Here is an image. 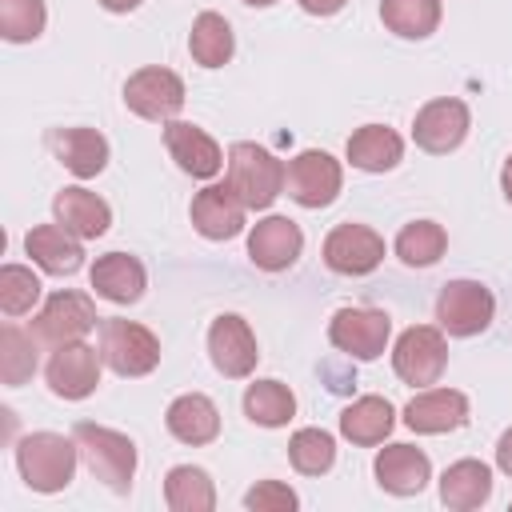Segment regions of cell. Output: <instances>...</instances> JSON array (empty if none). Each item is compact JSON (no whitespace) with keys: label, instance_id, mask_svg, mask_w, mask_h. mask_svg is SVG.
I'll return each instance as SVG.
<instances>
[{"label":"cell","instance_id":"1","mask_svg":"<svg viewBox=\"0 0 512 512\" xmlns=\"http://www.w3.org/2000/svg\"><path fill=\"white\" fill-rule=\"evenodd\" d=\"M76 460H80V448L72 436H60V432H28L20 444H16V468H20V480L32 488V492H64L76 476Z\"/></svg>","mask_w":512,"mask_h":512},{"label":"cell","instance_id":"2","mask_svg":"<svg viewBox=\"0 0 512 512\" xmlns=\"http://www.w3.org/2000/svg\"><path fill=\"white\" fill-rule=\"evenodd\" d=\"M72 440L80 448L84 468L96 480H104L120 496L132 488V476H136V444L124 432L104 428V424H92V420H76L72 424Z\"/></svg>","mask_w":512,"mask_h":512},{"label":"cell","instance_id":"3","mask_svg":"<svg viewBox=\"0 0 512 512\" xmlns=\"http://www.w3.org/2000/svg\"><path fill=\"white\" fill-rule=\"evenodd\" d=\"M284 176L288 168L260 144L252 140H236L228 148V184L236 188V196L244 200L248 212L272 208V200L284 192Z\"/></svg>","mask_w":512,"mask_h":512},{"label":"cell","instance_id":"4","mask_svg":"<svg viewBox=\"0 0 512 512\" xmlns=\"http://www.w3.org/2000/svg\"><path fill=\"white\" fill-rule=\"evenodd\" d=\"M100 360L116 376H148L160 364V340L136 320H100Z\"/></svg>","mask_w":512,"mask_h":512},{"label":"cell","instance_id":"5","mask_svg":"<svg viewBox=\"0 0 512 512\" xmlns=\"http://www.w3.org/2000/svg\"><path fill=\"white\" fill-rule=\"evenodd\" d=\"M448 364V344H444V332L432 328V324H412L400 332L396 348H392V368L404 384L412 388H428L440 380Z\"/></svg>","mask_w":512,"mask_h":512},{"label":"cell","instance_id":"6","mask_svg":"<svg viewBox=\"0 0 512 512\" xmlns=\"http://www.w3.org/2000/svg\"><path fill=\"white\" fill-rule=\"evenodd\" d=\"M496 296L480 280H448L436 296V320L448 336H476L492 324Z\"/></svg>","mask_w":512,"mask_h":512},{"label":"cell","instance_id":"7","mask_svg":"<svg viewBox=\"0 0 512 512\" xmlns=\"http://www.w3.org/2000/svg\"><path fill=\"white\" fill-rule=\"evenodd\" d=\"M96 320H100L96 304L84 292H52L44 300V308L36 312V320H32V336L48 348H60V344L84 340L96 328Z\"/></svg>","mask_w":512,"mask_h":512},{"label":"cell","instance_id":"8","mask_svg":"<svg viewBox=\"0 0 512 512\" xmlns=\"http://www.w3.org/2000/svg\"><path fill=\"white\" fill-rule=\"evenodd\" d=\"M124 104H128L140 120L168 124V120H176V112L184 108V80H180L172 68L148 64V68H140V72L128 76V84H124Z\"/></svg>","mask_w":512,"mask_h":512},{"label":"cell","instance_id":"9","mask_svg":"<svg viewBox=\"0 0 512 512\" xmlns=\"http://www.w3.org/2000/svg\"><path fill=\"white\" fill-rule=\"evenodd\" d=\"M340 184H344L340 160H332V156L320 152V148H304L300 156L288 160L284 188H288V196H292L300 208H328V204L340 196Z\"/></svg>","mask_w":512,"mask_h":512},{"label":"cell","instance_id":"10","mask_svg":"<svg viewBox=\"0 0 512 512\" xmlns=\"http://www.w3.org/2000/svg\"><path fill=\"white\" fill-rule=\"evenodd\" d=\"M392 320L380 308H340L328 320V340L352 360H376L388 348Z\"/></svg>","mask_w":512,"mask_h":512},{"label":"cell","instance_id":"11","mask_svg":"<svg viewBox=\"0 0 512 512\" xmlns=\"http://www.w3.org/2000/svg\"><path fill=\"white\" fill-rule=\"evenodd\" d=\"M468 124H472L468 104L456 100V96H440V100H428V104L416 112V120H412V140H416V148H424V152H432V156H444V152H452V148L464 144Z\"/></svg>","mask_w":512,"mask_h":512},{"label":"cell","instance_id":"12","mask_svg":"<svg viewBox=\"0 0 512 512\" xmlns=\"http://www.w3.org/2000/svg\"><path fill=\"white\" fill-rule=\"evenodd\" d=\"M208 356H212V368L220 376L244 380L260 360V348H256V336H252L248 320L236 316V312L216 316L212 328H208Z\"/></svg>","mask_w":512,"mask_h":512},{"label":"cell","instance_id":"13","mask_svg":"<svg viewBox=\"0 0 512 512\" xmlns=\"http://www.w3.org/2000/svg\"><path fill=\"white\" fill-rule=\"evenodd\" d=\"M100 364H104L100 352L92 344H84V340L52 348V360L44 368L52 396H60V400H84V396H92L96 384H100Z\"/></svg>","mask_w":512,"mask_h":512},{"label":"cell","instance_id":"14","mask_svg":"<svg viewBox=\"0 0 512 512\" xmlns=\"http://www.w3.org/2000/svg\"><path fill=\"white\" fill-rule=\"evenodd\" d=\"M384 260V236L368 224H336L324 236V264L340 276H368Z\"/></svg>","mask_w":512,"mask_h":512},{"label":"cell","instance_id":"15","mask_svg":"<svg viewBox=\"0 0 512 512\" xmlns=\"http://www.w3.org/2000/svg\"><path fill=\"white\" fill-rule=\"evenodd\" d=\"M244 200L236 196V188L224 180V184H208L192 196V228L204 236V240H232L244 232Z\"/></svg>","mask_w":512,"mask_h":512},{"label":"cell","instance_id":"16","mask_svg":"<svg viewBox=\"0 0 512 512\" xmlns=\"http://www.w3.org/2000/svg\"><path fill=\"white\" fill-rule=\"evenodd\" d=\"M304 252V232L288 216H264L248 232V260L264 272H284L300 260Z\"/></svg>","mask_w":512,"mask_h":512},{"label":"cell","instance_id":"17","mask_svg":"<svg viewBox=\"0 0 512 512\" xmlns=\"http://www.w3.org/2000/svg\"><path fill=\"white\" fill-rule=\"evenodd\" d=\"M404 424L424 436L456 432L460 424H468V396L456 388H424L404 404Z\"/></svg>","mask_w":512,"mask_h":512},{"label":"cell","instance_id":"18","mask_svg":"<svg viewBox=\"0 0 512 512\" xmlns=\"http://www.w3.org/2000/svg\"><path fill=\"white\" fill-rule=\"evenodd\" d=\"M164 144H168L172 160L180 164V172H188V176H196V180H212V176L224 168L220 144H216L204 128H196V124H188V120H168V124H164Z\"/></svg>","mask_w":512,"mask_h":512},{"label":"cell","instance_id":"19","mask_svg":"<svg viewBox=\"0 0 512 512\" xmlns=\"http://www.w3.org/2000/svg\"><path fill=\"white\" fill-rule=\"evenodd\" d=\"M376 484L392 496H416L432 480V460L412 444H388L376 452Z\"/></svg>","mask_w":512,"mask_h":512},{"label":"cell","instance_id":"20","mask_svg":"<svg viewBox=\"0 0 512 512\" xmlns=\"http://www.w3.org/2000/svg\"><path fill=\"white\" fill-rule=\"evenodd\" d=\"M48 148L80 180L100 176L104 164H108V140L96 128H52L48 132Z\"/></svg>","mask_w":512,"mask_h":512},{"label":"cell","instance_id":"21","mask_svg":"<svg viewBox=\"0 0 512 512\" xmlns=\"http://www.w3.org/2000/svg\"><path fill=\"white\" fill-rule=\"evenodd\" d=\"M52 216H56V224H64V228H68L72 236H80V240H96V236H104L108 224H112L108 200H100V196L88 192V188H60L56 200H52Z\"/></svg>","mask_w":512,"mask_h":512},{"label":"cell","instance_id":"22","mask_svg":"<svg viewBox=\"0 0 512 512\" xmlns=\"http://www.w3.org/2000/svg\"><path fill=\"white\" fill-rule=\"evenodd\" d=\"M24 252L52 276H72L84 264V248L80 236H72L64 224H36L24 236Z\"/></svg>","mask_w":512,"mask_h":512},{"label":"cell","instance_id":"23","mask_svg":"<svg viewBox=\"0 0 512 512\" xmlns=\"http://www.w3.org/2000/svg\"><path fill=\"white\" fill-rule=\"evenodd\" d=\"M92 288L96 296L112 300V304H136L148 288V272L136 256L128 252H108L92 264Z\"/></svg>","mask_w":512,"mask_h":512},{"label":"cell","instance_id":"24","mask_svg":"<svg viewBox=\"0 0 512 512\" xmlns=\"http://www.w3.org/2000/svg\"><path fill=\"white\" fill-rule=\"evenodd\" d=\"M164 424H168V432L180 440V444H212L216 436H220V412H216V404L204 396V392H184V396H176L172 404H168V412H164Z\"/></svg>","mask_w":512,"mask_h":512},{"label":"cell","instance_id":"25","mask_svg":"<svg viewBox=\"0 0 512 512\" xmlns=\"http://www.w3.org/2000/svg\"><path fill=\"white\" fill-rule=\"evenodd\" d=\"M492 496V468L484 460H456L440 476V500L452 512H472Z\"/></svg>","mask_w":512,"mask_h":512},{"label":"cell","instance_id":"26","mask_svg":"<svg viewBox=\"0 0 512 512\" xmlns=\"http://www.w3.org/2000/svg\"><path fill=\"white\" fill-rule=\"evenodd\" d=\"M404 156V140L384 124H364L348 136V160L360 172H392Z\"/></svg>","mask_w":512,"mask_h":512},{"label":"cell","instance_id":"27","mask_svg":"<svg viewBox=\"0 0 512 512\" xmlns=\"http://www.w3.org/2000/svg\"><path fill=\"white\" fill-rule=\"evenodd\" d=\"M392 424H396V412H392V404H388L384 396H360V400H352V404L340 412V432H344V440L364 444V448L384 444V436L392 432Z\"/></svg>","mask_w":512,"mask_h":512},{"label":"cell","instance_id":"28","mask_svg":"<svg viewBox=\"0 0 512 512\" xmlns=\"http://www.w3.org/2000/svg\"><path fill=\"white\" fill-rule=\"evenodd\" d=\"M188 52L200 68H220L232 60L236 52V36H232V24L220 16V12H200L192 20V32H188Z\"/></svg>","mask_w":512,"mask_h":512},{"label":"cell","instance_id":"29","mask_svg":"<svg viewBox=\"0 0 512 512\" xmlns=\"http://www.w3.org/2000/svg\"><path fill=\"white\" fill-rule=\"evenodd\" d=\"M164 504L172 512H212L216 508V488L204 468L196 464H176L164 476Z\"/></svg>","mask_w":512,"mask_h":512},{"label":"cell","instance_id":"30","mask_svg":"<svg viewBox=\"0 0 512 512\" xmlns=\"http://www.w3.org/2000/svg\"><path fill=\"white\" fill-rule=\"evenodd\" d=\"M244 416L260 428H284L296 416V396L280 380H256L244 388Z\"/></svg>","mask_w":512,"mask_h":512},{"label":"cell","instance_id":"31","mask_svg":"<svg viewBox=\"0 0 512 512\" xmlns=\"http://www.w3.org/2000/svg\"><path fill=\"white\" fill-rule=\"evenodd\" d=\"M380 20L404 40H424L440 24V0H380Z\"/></svg>","mask_w":512,"mask_h":512},{"label":"cell","instance_id":"32","mask_svg":"<svg viewBox=\"0 0 512 512\" xmlns=\"http://www.w3.org/2000/svg\"><path fill=\"white\" fill-rule=\"evenodd\" d=\"M448 248V232L436 224V220H412L400 228L396 236V256L408 264V268H428L444 256Z\"/></svg>","mask_w":512,"mask_h":512},{"label":"cell","instance_id":"33","mask_svg":"<svg viewBox=\"0 0 512 512\" xmlns=\"http://www.w3.org/2000/svg\"><path fill=\"white\" fill-rule=\"evenodd\" d=\"M36 336L16 328V324H4L0 332V380L8 388H20L32 372H36Z\"/></svg>","mask_w":512,"mask_h":512},{"label":"cell","instance_id":"34","mask_svg":"<svg viewBox=\"0 0 512 512\" xmlns=\"http://www.w3.org/2000/svg\"><path fill=\"white\" fill-rule=\"evenodd\" d=\"M288 460L304 476H324L336 464V440L324 428H300L288 440Z\"/></svg>","mask_w":512,"mask_h":512},{"label":"cell","instance_id":"35","mask_svg":"<svg viewBox=\"0 0 512 512\" xmlns=\"http://www.w3.org/2000/svg\"><path fill=\"white\" fill-rule=\"evenodd\" d=\"M48 8L44 0H0V36L8 44H28L44 32Z\"/></svg>","mask_w":512,"mask_h":512},{"label":"cell","instance_id":"36","mask_svg":"<svg viewBox=\"0 0 512 512\" xmlns=\"http://www.w3.org/2000/svg\"><path fill=\"white\" fill-rule=\"evenodd\" d=\"M40 300V280L24 264H4L0 268V308L4 316H24Z\"/></svg>","mask_w":512,"mask_h":512},{"label":"cell","instance_id":"37","mask_svg":"<svg viewBox=\"0 0 512 512\" xmlns=\"http://www.w3.org/2000/svg\"><path fill=\"white\" fill-rule=\"evenodd\" d=\"M244 508H252V512H296L300 496L280 480H260L256 488L244 492Z\"/></svg>","mask_w":512,"mask_h":512},{"label":"cell","instance_id":"38","mask_svg":"<svg viewBox=\"0 0 512 512\" xmlns=\"http://www.w3.org/2000/svg\"><path fill=\"white\" fill-rule=\"evenodd\" d=\"M296 4H300L308 16H336L348 0H296Z\"/></svg>","mask_w":512,"mask_h":512},{"label":"cell","instance_id":"39","mask_svg":"<svg viewBox=\"0 0 512 512\" xmlns=\"http://www.w3.org/2000/svg\"><path fill=\"white\" fill-rule=\"evenodd\" d=\"M496 468H500L504 476H512V428L496 440Z\"/></svg>","mask_w":512,"mask_h":512},{"label":"cell","instance_id":"40","mask_svg":"<svg viewBox=\"0 0 512 512\" xmlns=\"http://www.w3.org/2000/svg\"><path fill=\"white\" fill-rule=\"evenodd\" d=\"M500 188H504V200L512 204V156H508L504 168H500Z\"/></svg>","mask_w":512,"mask_h":512},{"label":"cell","instance_id":"41","mask_svg":"<svg viewBox=\"0 0 512 512\" xmlns=\"http://www.w3.org/2000/svg\"><path fill=\"white\" fill-rule=\"evenodd\" d=\"M140 0H100V8H108V12H132Z\"/></svg>","mask_w":512,"mask_h":512},{"label":"cell","instance_id":"42","mask_svg":"<svg viewBox=\"0 0 512 512\" xmlns=\"http://www.w3.org/2000/svg\"><path fill=\"white\" fill-rule=\"evenodd\" d=\"M244 4H252V8H268V4H276V0H244Z\"/></svg>","mask_w":512,"mask_h":512}]
</instances>
